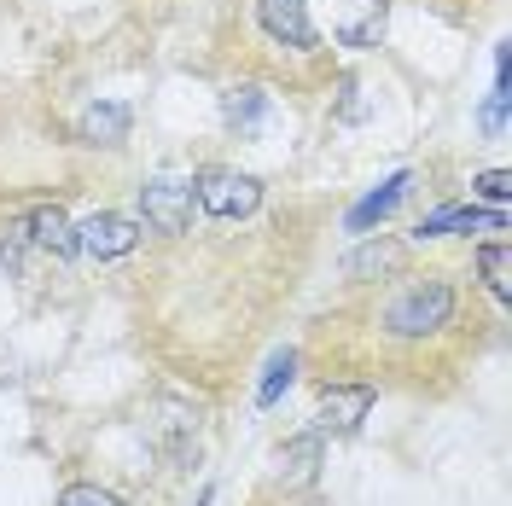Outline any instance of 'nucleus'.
Instances as JSON below:
<instances>
[{
  "label": "nucleus",
  "mask_w": 512,
  "mask_h": 506,
  "mask_svg": "<svg viewBox=\"0 0 512 506\" xmlns=\"http://www.w3.org/2000/svg\"><path fill=\"white\" fill-rule=\"evenodd\" d=\"M454 320V285L443 274H419V280H402L384 303V332L390 338H431Z\"/></svg>",
  "instance_id": "1"
},
{
  "label": "nucleus",
  "mask_w": 512,
  "mask_h": 506,
  "mask_svg": "<svg viewBox=\"0 0 512 506\" xmlns=\"http://www.w3.org/2000/svg\"><path fill=\"white\" fill-rule=\"evenodd\" d=\"M140 216L152 233L163 239H181L198 216V192H192V175H152L146 187H140Z\"/></svg>",
  "instance_id": "2"
},
{
  "label": "nucleus",
  "mask_w": 512,
  "mask_h": 506,
  "mask_svg": "<svg viewBox=\"0 0 512 506\" xmlns=\"http://www.w3.org/2000/svg\"><path fill=\"white\" fill-rule=\"evenodd\" d=\"M192 192H198V210H210L216 222H245L262 204V181L239 175V169H204V175H192Z\"/></svg>",
  "instance_id": "3"
},
{
  "label": "nucleus",
  "mask_w": 512,
  "mask_h": 506,
  "mask_svg": "<svg viewBox=\"0 0 512 506\" xmlns=\"http://www.w3.org/2000/svg\"><path fill=\"white\" fill-rule=\"evenodd\" d=\"M256 24L268 41H280L291 53H309L315 47V18H309V0H256Z\"/></svg>",
  "instance_id": "4"
},
{
  "label": "nucleus",
  "mask_w": 512,
  "mask_h": 506,
  "mask_svg": "<svg viewBox=\"0 0 512 506\" xmlns=\"http://www.w3.org/2000/svg\"><path fill=\"white\" fill-rule=\"evenodd\" d=\"M134 239H140V227L128 222V216H117V210H99V216H88V222L76 227V251L94 256V262L128 256L134 251Z\"/></svg>",
  "instance_id": "5"
},
{
  "label": "nucleus",
  "mask_w": 512,
  "mask_h": 506,
  "mask_svg": "<svg viewBox=\"0 0 512 506\" xmlns=\"http://www.w3.org/2000/svg\"><path fill=\"white\" fill-rule=\"evenodd\" d=\"M367 413H373V384H326V396H320V431L350 437Z\"/></svg>",
  "instance_id": "6"
},
{
  "label": "nucleus",
  "mask_w": 512,
  "mask_h": 506,
  "mask_svg": "<svg viewBox=\"0 0 512 506\" xmlns=\"http://www.w3.org/2000/svg\"><path fill=\"white\" fill-rule=\"evenodd\" d=\"M384 18H390V0H350L344 18L332 24V35H338L344 47H355V53H367V47L384 41Z\"/></svg>",
  "instance_id": "7"
},
{
  "label": "nucleus",
  "mask_w": 512,
  "mask_h": 506,
  "mask_svg": "<svg viewBox=\"0 0 512 506\" xmlns=\"http://www.w3.org/2000/svg\"><path fill=\"white\" fill-rule=\"evenodd\" d=\"M222 123L239 134V140H251V134H262V123H268V94L262 88H227L222 94Z\"/></svg>",
  "instance_id": "8"
},
{
  "label": "nucleus",
  "mask_w": 512,
  "mask_h": 506,
  "mask_svg": "<svg viewBox=\"0 0 512 506\" xmlns=\"http://www.w3.org/2000/svg\"><path fill=\"white\" fill-rule=\"evenodd\" d=\"M24 233H30L41 251H53V256H76V222L64 216L59 204H41V210H30Z\"/></svg>",
  "instance_id": "9"
},
{
  "label": "nucleus",
  "mask_w": 512,
  "mask_h": 506,
  "mask_svg": "<svg viewBox=\"0 0 512 506\" xmlns=\"http://www.w3.org/2000/svg\"><path fill=\"white\" fill-rule=\"evenodd\" d=\"M82 140L88 146H123L128 140V105H88L82 111Z\"/></svg>",
  "instance_id": "10"
},
{
  "label": "nucleus",
  "mask_w": 512,
  "mask_h": 506,
  "mask_svg": "<svg viewBox=\"0 0 512 506\" xmlns=\"http://www.w3.org/2000/svg\"><path fill=\"white\" fill-rule=\"evenodd\" d=\"M402 192H408V175H390L379 192H367V198H361V204L350 210V233H367L373 222H384V216L402 204Z\"/></svg>",
  "instance_id": "11"
},
{
  "label": "nucleus",
  "mask_w": 512,
  "mask_h": 506,
  "mask_svg": "<svg viewBox=\"0 0 512 506\" xmlns=\"http://www.w3.org/2000/svg\"><path fill=\"white\" fill-rule=\"evenodd\" d=\"M315 460H320V431L291 437V443L280 448V466L291 472V483H309V477H315Z\"/></svg>",
  "instance_id": "12"
},
{
  "label": "nucleus",
  "mask_w": 512,
  "mask_h": 506,
  "mask_svg": "<svg viewBox=\"0 0 512 506\" xmlns=\"http://www.w3.org/2000/svg\"><path fill=\"white\" fill-rule=\"evenodd\" d=\"M478 268H483V285H489V297H495V303H507L512 280H507V245H501V239H489V245L478 251Z\"/></svg>",
  "instance_id": "13"
},
{
  "label": "nucleus",
  "mask_w": 512,
  "mask_h": 506,
  "mask_svg": "<svg viewBox=\"0 0 512 506\" xmlns=\"http://www.w3.org/2000/svg\"><path fill=\"white\" fill-rule=\"evenodd\" d=\"M291 373H297V355H291V349H280V355L268 361V379H262V390H256V408H274V402H280V390L291 384Z\"/></svg>",
  "instance_id": "14"
},
{
  "label": "nucleus",
  "mask_w": 512,
  "mask_h": 506,
  "mask_svg": "<svg viewBox=\"0 0 512 506\" xmlns=\"http://www.w3.org/2000/svg\"><path fill=\"white\" fill-rule=\"evenodd\" d=\"M396 245H390V239H379V245H361V251L350 256V274L355 280H367V274H379V268H390V262H396Z\"/></svg>",
  "instance_id": "15"
},
{
  "label": "nucleus",
  "mask_w": 512,
  "mask_h": 506,
  "mask_svg": "<svg viewBox=\"0 0 512 506\" xmlns=\"http://www.w3.org/2000/svg\"><path fill=\"white\" fill-rule=\"evenodd\" d=\"M53 506H123V501H117V495H105V489H94V483H70Z\"/></svg>",
  "instance_id": "16"
},
{
  "label": "nucleus",
  "mask_w": 512,
  "mask_h": 506,
  "mask_svg": "<svg viewBox=\"0 0 512 506\" xmlns=\"http://www.w3.org/2000/svg\"><path fill=\"white\" fill-rule=\"evenodd\" d=\"M472 187H478L483 198L495 204V210H501V204H507V198H512V175H507V169H483V175H478V181H472Z\"/></svg>",
  "instance_id": "17"
},
{
  "label": "nucleus",
  "mask_w": 512,
  "mask_h": 506,
  "mask_svg": "<svg viewBox=\"0 0 512 506\" xmlns=\"http://www.w3.org/2000/svg\"><path fill=\"white\" fill-rule=\"evenodd\" d=\"M0 262H6V251H0Z\"/></svg>",
  "instance_id": "18"
}]
</instances>
